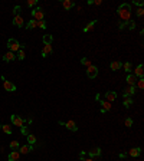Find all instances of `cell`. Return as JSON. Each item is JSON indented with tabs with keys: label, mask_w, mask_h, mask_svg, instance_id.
<instances>
[{
	"label": "cell",
	"mask_w": 144,
	"mask_h": 161,
	"mask_svg": "<svg viewBox=\"0 0 144 161\" xmlns=\"http://www.w3.org/2000/svg\"><path fill=\"white\" fill-rule=\"evenodd\" d=\"M117 12H118V16L124 20V23L130 22V17H131V6L130 4H127V3L121 4Z\"/></svg>",
	"instance_id": "6da1fadb"
},
{
	"label": "cell",
	"mask_w": 144,
	"mask_h": 161,
	"mask_svg": "<svg viewBox=\"0 0 144 161\" xmlns=\"http://www.w3.org/2000/svg\"><path fill=\"white\" fill-rule=\"evenodd\" d=\"M7 46H9L10 52H17L19 49L23 47V46H20V43H19L16 39H9L7 40Z\"/></svg>",
	"instance_id": "7a4b0ae2"
},
{
	"label": "cell",
	"mask_w": 144,
	"mask_h": 161,
	"mask_svg": "<svg viewBox=\"0 0 144 161\" xmlns=\"http://www.w3.org/2000/svg\"><path fill=\"white\" fill-rule=\"evenodd\" d=\"M43 16H45V12H43V9H40V7H36L32 10V17L35 19L36 22H39V20H43Z\"/></svg>",
	"instance_id": "3957f363"
},
{
	"label": "cell",
	"mask_w": 144,
	"mask_h": 161,
	"mask_svg": "<svg viewBox=\"0 0 144 161\" xmlns=\"http://www.w3.org/2000/svg\"><path fill=\"white\" fill-rule=\"evenodd\" d=\"M97 75H98V68H97V66L91 65L89 68H87V76H88L89 79H94V78H97Z\"/></svg>",
	"instance_id": "277c9868"
},
{
	"label": "cell",
	"mask_w": 144,
	"mask_h": 161,
	"mask_svg": "<svg viewBox=\"0 0 144 161\" xmlns=\"http://www.w3.org/2000/svg\"><path fill=\"white\" fill-rule=\"evenodd\" d=\"M95 98H97V101H100V102H101V112H105V111H109V109L112 108V104H111V102H108V101H101L100 95H97Z\"/></svg>",
	"instance_id": "5b68a950"
},
{
	"label": "cell",
	"mask_w": 144,
	"mask_h": 161,
	"mask_svg": "<svg viewBox=\"0 0 144 161\" xmlns=\"http://www.w3.org/2000/svg\"><path fill=\"white\" fill-rule=\"evenodd\" d=\"M1 79H3V88H4L6 91H9V92L16 91V85H15V83H12L10 80H7L4 76H1Z\"/></svg>",
	"instance_id": "8992f818"
},
{
	"label": "cell",
	"mask_w": 144,
	"mask_h": 161,
	"mask_svg": "<svg viewBox=\"0 0 144 161\" xmlns=\"http://www.w3.org/2000/svg\"><path fill=\"white\" fill-rule=\"evenodd\" d=\"M59 124L61 125H64V127H66V129H69V131H78V125L75 124V121H66V122H62V121H59Z\"/></svg>",
	"instance_id": "52a82bcc"
},
{
	"label": "cell",
	"mask_w": 144,
	"mask_h": 161,
	"mask_svg": "<svg viewBox=\"0 0 144 161\" xmlns=\"http://www.w3.org/2000/svg\"><path fill=\"white\" fill-rule=\"evenodd\" d=\"M134 94H136V86H127V88L124 89V92H123L124 98H130V96L134 95Z\"/></svg>",
	"instance_id": "ba28073f"
},
{
	"label": "cell",
	"mask_w": 144,
	"mask_h": 161,
	"mask_svg": "<svg viewBox=\"0 0 144 161\" xmlns=\"http://www.w3.org/2000/svg\"><path fill=\"white\" fill-rule=\"evenodd\" d=\"M10 118H12V122H13L16 127H23V124H25V120H22L19 115H12Z\"/></svg>",
	"instance_id": "9c48e42d"
},
{
	"label": "cell",
	"mask_w": 144,
	"mask_h": 161,
	"mask_svg": "<svg viewBox=\"0 0 144 161\" xmlns=\"http://www.w3.org/2000/svg\"><path fill=\"white\" fill-rule=\"evenodd\" d=\"M52 53V45H43V49H42V56L46 58Z\"/></svg>",
	"instance_id": "30bf717a"
},
{
	"label": "cell",
	"mask_w": 144,
	"mask_h": 161,
	"mask_svg": "<svg viewBox=\"0 0 144 161\" xmlns=\"http://www.w3.org/2000/svg\"><path fill=\"white\" fill-rule=\"evenodd\" d=\"M13 23H15V26H17V28H22V26L25 25V22H23V17H22L20 14L15 16V19H13Z\"/></svg>",
	"instance_id": "8fae6325"
},
{
	"label": "cell",
	"mask_w": 144,
	"mask_h": 161,
	"mask_svg": "<svg viewBox=\"0 0 144 161\" xmlns=\"http://www.w3.org/2000/svg\"><path fill=\"white\" fill-rule=\"evenodd\" d=\"M19 150H20V151H19L20 154H29V153L33 150V147H32L30 144H26V145H22Z\"/></svg>",
	"instance_id": "7c38bea8"
},
{
	"label": "cell",
	"mask_w": 144,
	"mask_h": 161,
	"mask_svg": "<svg viewBox=\"0 0 144 161\" xmlns=\"http://www.w3.org/2000/svg\"><path fill=\"white\" fill-rule=\"evenodd\" d=\"M105 98H107L108 102H111V104H112V101H115V99H117V94H115V92H112V91H108V92H105Z\"/></svg>",
	"instance_id": "4fadbf2b"
},
{
	"label": "cell",
	"mask_w": 144,
	"mask_h": 161,
	"mask_svg": "<svg viewBox=\"0 0 144 161\" xmlns=\"http://www.w3.org/2000/svg\"><path fill=\"white\" fill-rule=\"evenodd\" d=\"M137 76L136 75H133V74H130L128 76H127V82H128V86H136V82H137Z\"/></svg>",
	"instance_id": "5bb4252c"
},
{
	"label": "cell",
	"mask_w": 144,
	"mask_h": 161,
	"mask_svg": "<svg viewBox=\"0 0 144 161\" xmlns=\"http://www.w3.org/2000/svg\"><path fill=\"white\" fill-rule=\"evenodd\" d=\"M20 160V153L19 151H12L9 154V161H19Z\"/></svg>",
	"instance_id": "9a60e30c"
},
{
	"label": "cell",
	"mask_w": 144,
	"mask_h": 161,
	"mask_svg": "<svg viewBox=\"0 0 144 161\" xmlns=\"http://www.w3.org/2000/svg\"><path fill=\"white\" fill-rule=\"evenodd\" d=\"M133 75H136L137 78H143V75H144V68H143V65H138L137 68H136V71H134V74Z\"/></svg>",
	"instance_id": "2e32d148"
},
{
	"label": "cell",
	"mask_w": 144,
	"mask_h": 161,
	"mask_svg": "<svg viewBox=\"0 0 144 161\" xmlns=\"http://www.w3.org/2000/svg\"><path fill=\"white\" fill-rule=\"evenodd\" d=\"M109 68H111L112 71H118V69H121V68H123V63H121V62H118V61H114V62H111V63H109Z\"/></svg>",
	"instance_id": "e0dca14e"
},
{
	"label": "cell",
	"mask_w": 144,
	"mask_h": 161,
	"mask_svg": "<svg viewBox=\"0 0 144 161\" xmlns=\"http://www.w3.org/2000/svg\"><path fill=\"white\" fill-rule=\"evenodd\" d=\"M98 155H101V148L95 147V148L89 150V157H91V158H94V157H98Z\"/></svg>",
	"instance_id": "ac0fdd59"
},
{
	"label": "cell",
	"mask_w": 144,
	"mask_h": 161,
	"mask_svg": "<svg viewBox=\"0 0 144 161\" xmlns=\"http://www.w3.org/2000/svg\"><path fill=\"white\" fill-rule=\"evenodd\" d=\"M128 154H130L131 157H138V155L141 154V148H140V147H136V148H131V150L128 151Z\"/></svg>",
	"instance_id": "d6986e66"
},
{
	"label": "cell",
	"mask_w": 144,
	"mask_h": 161,
	"mask_svg": "<svg viewBox=\"0 0 144 161\" xmlns=\"http://www.w3.org/2000/svg\"><path fill=\"white\" fill-rule=\"evenodd\" d=\"M3 59H4L6 62H12V61H15V59H16V56H15V53H13V52H10V50H9V52L3 56Z\"/></svg>",
	"instance_id": "ffe728a7"
},
{
	"label": "cell",
	"mask_w": 144,
	"mask_h": 161,
	"mask_svg": "<svg viewBox=\"0 0 144 161\" xmlns=\"http://www.w3.org/2000/svg\"><path fill=\"white\" fill-rule=\"evenodd\" d=\"M97 23H98V20H92L89 25H87V26L84 28V32H91V30L95 28V25H97Z\"/></svg>",
	"instance_id": "44dd1931"
},
{
	"label": "cell",
	"mask_w": 144,
	"mask_h": 161,
	"mask_svg": "<svg viewBox=\"0 0 144 161\" xmlns=\"http://www.w3.org/2000/svg\"><path fill=\"white\" fill-rule=\"evenodd\" d=\"M52 35H43V45H52Z\"/></svg>",
	"instance_id": "7402d4cb"
},
{
	"label": "cell",
	"mask_w": 144,
	"mask_h": 161,
	"mask_svg": "<svg viewBox=\"0 0 144 161\" xmlns=\"http://www.w3.org/2000/svg\"><path fill=\"white\" fill-rule=\"evenodd\" d=\"M62 6H64V9L69 10L71 7H73V1H72V0H65V1L62 3Z\"/></svg>",
	"instance_id": "603a6c76"
},
{
	"label": "cell",
	"mask_w": 144,
	"mask_h": 161,
	"mask_svg": "<svg viewBox=\"0 0 144 161\" xmlns=\"http://www.w3.org/2000/svg\"><path fill=\"white\" fill-rule=\"evenodd\" d=\"M37 28V22H36L35 19H32L28 25H26V29H36Z\"/></svg>",
	"instance_id": "cb8c5ba5"
},
{
	"label": "cell",
	"mask_w": 144,
	"mask_h": 161,
	"mask_svg": "<svg viewBox=\"0 0 144 161\" xmlns=\"http://www.w3.org/2000/svg\"><path fill=\"white\" fill-rule=\"evenodd\" d=\"M25 58H26V53H25V50H23V47H22V49L17 50V59H19V61H23Z\"/></svg>",
	"instance_id": "d4e9b609"
},
{
	"label": "cell",
	"mask_w": 144,
	"mask_h": 161,
	"mask_svg": "<svg viewBox=\"0 0 144 161\" xmlns=\"http://www.w3.org/2000/svg\"><path fill=\"white\" fill-rule=\"evenodd\" d=\"M131 104H133V99H131V98H124V102H123L124 108H130Z\"/></svg>",
	"instance_id": "484cf974"
},
{
	"label": "cell",
	"mask_w": 144,
	"mask_h": 161,
	"mask_svg": "<svg viewBox=\"0 0 144 161\" xmlns=\"http://www.w3.org/2000/svg\"><path fill=\"white\" fill-rule=\"evenodd\" d=\"M0 129H1L4 134H9V135L12 134V128H10L9 125H1V128H0Z\"/></svg>",
	"instance_id": "4316f807"
},
{
	"label": "cell",
	"mask_w": 144,
	"mask_h": 161,
	"mask_svg": "<svg viewBox=\"0 0 144 161\" xmlns=\"http://www.w3.org/2000/svg\"><path fill=\"white\" fill-rule=\"evenodd\" d=\"M28 142L32 145V144H35L36 142V137L33 135V134H28Z\"/></svg>",
	"instance_id": "83f0119b"
},
{
	"label": "cell",
	"mask_w": 144,
	"mask_h": 161,
	"mask_svg": "<svg viewBox=\"0 0 144 161\" xmlns=\"http://www.w3.org/2000/svg\"><path fill=\"white\" fill-rule=\"evenodd\" d=\"M81 63H82L84 66H87V68H89V66L92 65V63H91V61H89V59H87V58H82V59H81Z\"/></svg>",
	"instance_id": "f1b7e54d"
},
{
	"label": "cell",
	"mask_w": 144,
	"mask_h": 161,
	"mask_svg": "<svg viewBox=\"0 0 144 161\" xmlns=\"http://www.w3.org/2000/svg\"><path fill=\"white\" fill-rule=\"evenodd\" d=\"M123 68H124V71H125V72H131V69H133V65H131L130 62H125V63L123 65Z\"/></svg>",
	"instance_id": "f546056e"
},
{
	"label": "cell",
	"mask_w": 144,
	"mask_h": 161,
	"mask_svg": "<svg viewBox=\"0 0 144 161\" xmlns=\"http://www.w3.org/2000/svg\"><path fill=\"white\" fill-rule=\"evenodd\" d=\"M10 148L17 150V148H20V145H19V142H17V141H12V142H10Z\"/></svg>",
	"instance_id": "4dcf8cb0"
},
{
	"label": "cell",
	"mask_w": 144,
	"mask_h": 161,
	"mask_svg": "<svg viewBox=\"0 0 144 161\" xmlns=\"http://www.w3.org/2000/svg\"><path fill=\"white\" fill-rule=\"evenodd\" d=\"M37 28H39V29H46V23H45V20H39V22H37Z\"/></svg>",
	"instance_id": "1f68e13d"
},
{
	"label": "cell",
	"mask_w": 144,
	"mask_h": 161,
	"mask_svg": "<svg viewBox=\"0 0 144 161\" xmlns=\"http://www.w3.org/2000/svg\"><path fill=\"white\" fill-rule=\"evenodd\" d=\"M137 86H138L140 89H141V88H143V86H144V79H143V78H140V79H137Z\"/></svg>",
	"instance_id": "d6a6232c"
},
{
	"label": "cell",
	"mask_w": 144,
	"mask_h": 161,
	"mask_svg": "<svg viewBox=\"0 0 144 161\" xmlns=\"http://www.w3.org/2000/svg\"><path fill=\"white\" fill-rule=\"evenodd\" d=\"M36 4H37L36 0H28V6H29V7H33V6H36Z\"/></svg>",
	"instance_id": "836d02e7"
},
{
	"label": "cell",
	"mask_w": 144,
	"mask_h": 161,
	"mask_svg": "<svg viewBox=\"0 0 144 161\" xmlns=\"http://www.w3.org/2000/svg\"><path fill=\"white\" fill-rule=\"evenodd\" d=\"M124 124H125V127H133V120H131V118H127Z\"/></svg>",
	"instance_id": "e575fe53"
},
{
	"label": "cell",
	"mask_w": 144,
	"mask_h": 161,
	"mask_svg": "<svg viewBox=\"0 0 144 161\" xmlns=\"http://www.w3.org/2000/svg\"><path fill=\"white\" fill-rule=\"evenodd\" d=\"M143 14H144V10H143V7H140V9L137 10V16H138V17H143Z\"/></svg>",
	"instance_id": "d590c367"
},
{
	"label": "cell",
	"mask_w": 144,
	"mask_h": 161,
	"mask_svg": "<svg viewBox=\"0 0 144 161\" xmlns=\"http://www.w3.org/2000/svg\"><path fill=\"white\" fill-rule=\"evenodd\" d=\"M133 4H138V6L141 7V6H143V1H141V0H134V1H133Z\"/></svg>",
	"instance_id": "8d00e7d4"
},
{
	"label": "cell",
	"mask_w": 144,
	"mask_h": 161,
	"mask_svg": "<svg viewBox=\"0 0 144 161\" xmlns=\"http://www.w3.org/2000/svg\"><path fill=\"white\" fill-rule=\"evenodd\" d=\"M128 23H130V25H128L130 29H134V28H136V22H128Z\"/></svg>",
	"instance_id": "74e56055"
},
{
	"label": "cell",
	"mask_w": 144,
	"mask_h": 161,
	"mask_svg": "<svg viewBox=\"0 0 144 161\" xmlns=\"http://www.w3.org/2000/svg\"><path fill=\"white\" fill-rule=\"evenodd\" d=\"M101 0H95V1H92V4H95V6H101Z\"/></svg>",
	"instance_id": "f35d334b"
},
{
	"label": "cell",
	"mask_w": 144,
	"mask_h": 161,
	"mask_svg": "<svg viewBox=\"0 0 144 161\" xmlns=\"http://www.w3.org/2000/svg\"><path fill=\"white\" fill-rule=\"evenodd\" d=\"M19 10H20V7H19V6H16V7H15V16H17V14H19Z\"/></svg>",
	"instance_id": "ab89813d"
},
{
	"label": "cell",
	"mask_w": 144,
	"mask_h": 161,
	"mask_svg": "<svg viewBox=\"0 0 144 161\" xmlns=\"http://www.w3.org/2000/svg\"><path fill=\"white\" fill-rule=\"evenodd\" d=\"M22 132H23L25 135H28V129H26V127H22Z\"/></svg>",
	"instance_id": "60d3db41"
},
{
	"label": "cell",
	"mask_w": 144,
	"mask_h": 161,
	"mask_svg": "<svg viewBox=\"0 0 144 161\" xmlns=\"http://www.w3.org/2000/svg\"><path fill=\"white\" fill-rule=\"evenodd\" d=\"M84 161H94V158H91V157H89V158H87V160H84Z\"/></svg>",
	"instance_id": "b9f144b4"
},
{
	"label": "cell",
	"mask_w": 144,
	"mask_h": 161,
	"mask_svg": "<svg viewBox=\"0 0 144 161\" xmlns=\"http://www.w3.org/2000/svg\"><path fill=\"white\" fill-rule=\"evenodd\" d=\"M78 161H81V160H78Z\"/></svg>",
	"instance_id": "7bdbcfd3"
}]
</instances>
